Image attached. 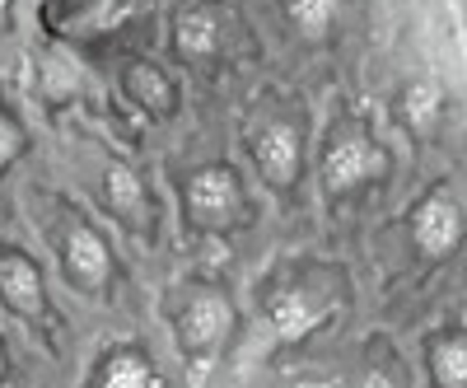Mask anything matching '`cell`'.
<instances>
[{
	"mask_svg": "<svg viewBox=\"0 0 467 388\" xmlns=\"http://www.w3.org/2000/svg\"><path fill=\"white\" fill-rule=\"evenodd\" d=\"M0 299H5L19 319H43L47 309V281L37 262L19 248H0Z\"/></svg>",
	"mask_w": 467,
	"mask_h": 388,
	"instance_id": "9",
	"label": "cell"
},
{
	"mask_svg": "<svg viewBox=\"0 0 467 388\" xmlns=\"http://www.w3.org/2000/svg\"><path fill=\"white\" fill-rule=\"evenodd\" d=\"M57 253H61V267H66V277L75 290H85V295H103L108 281H112V248L103 244V235L80 220V215H66L61 229L52 235Z\"/></svg>",
	"mask_w": 467,
	"mask_h": 388,
	"instance_id": "7",
	"label": "cell"
},
{
	"mask_svg": "<svg viewBox=\"0 0 467 388\" xmlns=\"http://www.w3.org/2000/svg\"><path fill=\"white\" fill-rule=\"evenodd\" d=\"M127 94L145 112H154V118H173V112H178V85L169 80L160 66H150V61L127 66Z\"/></svg>",
	"mask_w": 467,
	"mask_h": 388,
	"instance_id": "11",
	"label": "cell"
},
{
	"mask_svg": "<svg viewBox=\"0 0 467 388\" xmlns=\"http://www.w3.org/2000/svg\"><path fill=\"white\" fill-rule=\"evenodd\" d=\"M431 374L440 388H467V332H444L431 341Z\"/></svg>",
	"mask_w": 467,
	"mask_h": 388,
	"instance_id": "14",
	"label": "cell"
},
{
	"mask_svg": "<svg viewBox=\"0 0 467 388\" xmlns=\"http://www.w3.org/2000/svg\"><path fill=\"white\" fill-rule=\"evenodd\" d=\"M253 215L244 178L229 164H206L197 173H187L182 183V220L197 235H215V229H239Z\"/></svg>",
	"mask_w": 467,
	"mask_h": 388,
	"instance_id": "4",
	"label": "cell"
},
{
	"mask_svg": "<svg viewBox=\"0 0 467 388\" xmlns=\"http://www.w3.org/2000/svg\"><path fill=\"white\" fill-rule=\"evenodd\" d=\"M332 314V286L318 277H281L266 286V319L276 328L281 341H304L308 332H318Z\"/></svg>",
	"mask_w": 467,
	"mask_h": 388,
	"instance_id": "5",
	"label": "cell"
},
{
	"mask_svg": "<svg viewBox=\"0 0 467 388\" xmlns=\"http://www.w3.org/2000/svg\"><path fill=\"white\" fill-rule=\"evenodd\" d=\"M248 154L271 192H295L304 173V112L266 108L248 122Z\"/></svg>",
	"mask_w": 467,
	"mask_h": 388,
	"instance_id": "3",
	"label": "cell"
},
{
	"mask_svg": "<svg viewBox=\"0 0 467 388\" xmlns=\"http://www.w3.org/2000/svg\"><path fill=\"white\" fill-rule=\"evenodd\" d=\"M337 15H341V0H281L285 28H295L304 43H323L337 28Z\"/></svg>",
	"mask_w": 467,
	"mask_h": 388,
	"instance_id": "12",
	"label": "cell"
},
{
	"mask_svg": "<svg viewBox=\"0 0 467 388\" xmlns=\"http://www.w3.org/2000/svg\"><path fill=\"white\" fill-rule=\"evenodd\" d=\"M0 15H5V0H0Z\"/></svg>",
	"mask_w": 467,
	"mask_h": 388,
	"instance_id": "18",
	"label": "cell"
},
{
	"mask_svg": "<svg viewBox=\"0 0 467 388\" xmlns=\"http://www.w3.org/2000/svg\"><path fill=\"white\" fill-rule=\"evenodd\" d=\"M398 108H402L407 127H416V131H431V127L440 122V89H435L431 80H411V85L402 89Z\"/></svg>",
	"mask_w": 467,
	"mask_h": 388,
	"instance_id": "15",
	"label": "cell"
},
{
	"mask_svg": "<svg viewBox=\"0 0 467 388\" xmlns=\"http://www.w3.org/2000/svg\"><path fill=\"white\" fill-rule=\"evenodd\" d=\"M169 328L187 361H206L234 337V304L206 281H187L169 295Z\"/></svg>",
	"mask_w": 467,
	"mask_h": 388,
	"instance_id": "2",
	"label": "cell"
},
{
	"mask_svg": "<svg viewBox=\"0 0 467 388\" xmlns=\"http://www.w3.org/2000/svg\"><path fill=\"white\" fill-rule=\"evenodd\" d=\"M360 388H402V383H398V370L393 365H365Z\"/></svg>",
	"mask_w": 467,
	"mask_h": 388,
	"instance_id": "17",
	"label": "cell"
},
{
	"mask_svg": "<svg viewBox=\"0 0 467 388\" xmlns=\"http://www.w3.org/2000/svg\"><path fill=\"white\" fill-rule=\"evenodd\" d=\"M407 235H411V244H416V253H420L425 262H444V257L458 253V244H462V235H467V220H462V206H458V197H453L449 187L435 183V187L411 206Z\"/></svg>",
	"mask_w": 467,
	"mask_h": 388,
	"instance_id": "6",
	"label": "cell"
},
{
	"mask_svg": "<svg viewBox=\"0 0 467 388\" xmlns=\"http://www.w3.org/2000/svg\"><path fill=\"white\" fill-rule=\"evenodd\" d=\"M103 202H108V211L117 220H127L131 229L145 220V187H140V178L127 164H112L103 173Z\"/></svg>",
	"mask_w": 467,
	"mask_h": 388,
	"instance_id": "13",
	"label": "cell"
},
{
	"mask_svg": "<svg viewBox=\"0 0 467 388\" xmlns=\"http://www.w3.org/2000/svg\"><path fill=\"white\" fill-rule=\"evenodd\" d=\"M24 141H28V131H24V122L15 118V108L0 99V169H10L15 160H19V150H24Z\"/></svg>",
	"mask_w": 467,
	"mask_h": 388,
	"instance_id": "16",
	"label": "cell"
},
{
	"mask_svg": "<svg viewBox=\"0 0 467 388\" xmlns=\"http://www.w3.org/2000/svg\"><path fill=\"white\" fill-rule=\"evenodd\" d=\"M89 388H164V374L154 365V356L136 341H117L99 356Z\"/></svg>",
	"mask_w": 467,
	"mask_h": 388,
	"instance_id": "8",
	"label": "cell"
},
{
	"mask_svg": "<svg viewBox=\"0 0 467 388\" xmlns=\"http://www.w3.org/2000/svg\"><path fill=\"white\" fill-rule=\"evenodd\" d=\"M383 173H388V150L374 136V127L356 122V118H337L318 150V183L327 197L360 192V187L379 183Z\"/></svg>",
	"mask_w": 467,
	"mask_h": 388,
	"instance_id": "1",
	"label": "cell"
},
{
	"mask_svg": "<svg viewBox=\"0 0 467 388\" xmlns=\"http://www.w3.org/2000/svg\"><path fill=\"white\" fill-rule=\"evenodd\" d=\"M220 43H224V28L211 5H187L173 15V52L182 61H211Z\"/></svg>",
	"mask_w": 467,
	"mask_h": 388,
	"instance_id": "10",
	"label": "cell"
}]
</instances>
